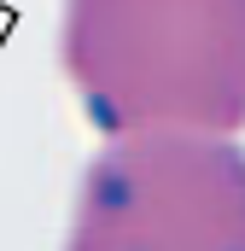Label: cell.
I'll return each mask as SVG.
<instances>
[{"label": "cell", "mask_w": 245, "mask_h": 251, "mask_svg": "<svg viewBox=\"0 0 245 251\" xmlns=\"http://www.w3.org/2000/svg\"><path fill=\"white\" fill-rule=\"evenodd\" d=\"M59 64L99 134L245 128V0H64Z\"/></svg>", "instance_id": "6da1fadb"}, {"label": "cell", "mask_w": 245, "mask_h": 251, "mask_svg": "<svg viewBox=\"0 0 245 251\" xmlns=\"http://www.w3.org/2000/svg\"><path fill=\"white\" fill-rule=\"evenodd\" d=\"M64 251H245V146L187 128L105 134Z\"/></svg>", "instance_id": "7a4b0ae2"}]
</instances>
